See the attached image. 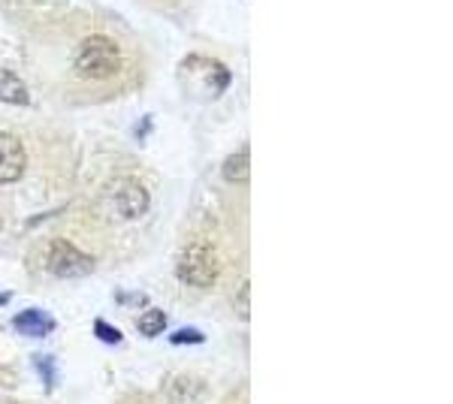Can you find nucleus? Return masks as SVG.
Instances as JSON below:
<instances>
[{
    "label": "nucleus",
    "instance_id": "nucleus-11",
    "mask_svg": "<svg viewBox=\"0 0 453 404\" xmlns=\"http://www.w3.org/2000/svg\"><path fill=\"white\" fill-rule=\"evenodd\" d=\"M173 344H203V332H191V329H185V332H175Z\"/></svg>",
    "mask_w": 453,
    "mask_h": 404
},
{
    "label": "nucleus",
    "instance_id": "nucleus-13",
    "mask_svg": "<svg viewBox=\"0 0 453 404\" xmlns=\"http://www.w3.org/2000/svg\"><path fill=\"white\" fill-rule=\"evenodd\" d=\"M0 305H6V296H0Z\"/></svg>",
    "mask_w": 453,
    "mask_h": 404
},
{
    "label": "nucleus",
    "instance_id": "nucleus-6",
    "mask_svg": "<svg viewBox=\"0 0 453 404\" xmlns=\"http://www.w3.org/2000/svg\"><path fill=\"white\" fill-rule=\"evenodd\" d=\"M0 100L10 103V106H27L31 103V94H27L25 82H21L16 72L10 70L0 72Z\"/></svg>",
    "mask_w": 453,
    "mask_h": 404
},
{
    "label": "nucleus",
    "instance_id": "nucleus-9",
    "mask_svg": "<svg viewBox=\"0 0 453 404\" xmlns=\"http://www.w3.org/2000/svg\"><path fill=\"white\" fill-rule=\"evenodd\" d=\"M164 326H166V314L157 311V308H151V311H145L142 317H140V332L149 335V338H155V335L164 332Z\"/></svg>",
    "mask_w": 453,
    "mask_h": 404
},
{
    "label": "nucleus",
    "instance_id": "nucleus-7",
    "mask_svg": "<svg viewBox=\"0 0 453 404\" xmlns=\"http://www.w3.org/2000/svg\"><path fill=\"white\" fill-rule=\"evenodd\" d=\"M16 329L21 335H31V338H42L55 329V320L42 311H25L16 317Z\"/></svg>",
    "mask_w": 453,
    "mask_h": 404
},
{
    "label": "nucleus",
    "instance_id": "nucleus-5",
    "mask_svg": "<svg viewBox=\"0 0 453 404\" xmlns=\"http://www.w3.org/2000/svg\"><path fill=\"white\" fill-rule=\"evenodd\" d=\"M112 202H115V209H119V215L127 220L142 217L145 211H149V194H145L142 185H136V181H130V179L119 181V187H115V194H112Z\"/></svg>",
    "mask_w": 453,
    "mask_h": 404
},
{
    "label": "nucleus",
    "instance_id": "nucleus-10",
    "mask_svg": "<svg viewBox=\"0 0 453 404\" xmlns=\"http://www.w3.org/2000/svg\"><path fill=\"white\" fill-rule=\"evenodd\" d=\"M94 332H97V338H104V341H109V344H119V341H121V332H119V329L106 326L104 320H97V326H94Z\"/></svg>",
    "mask_w": 453,
    "mask_h": 404
},
{
    "label": "nucleus",
    "instance_id": "nucleus-4",
    "mask_svg": "<svg viewBox=\"0 0 453 404\" xmlns=\"http://www.w3.org/2000/svg\"><path fill=\"white\" fill-rule=\"evenodd\" d=\"M25 145H21L19 136L12 133H0V185H12V181L21 179L25 172Z\"/></svg>",
    "mask_w": 453,
    "mask_h": 404
},
{
    "label": "nucleus",
    "instance_id": "nucleus-1",
    "mask_svg": "<svg viewBox=\"0 0 453 404\" xmlns=\"http://www.w3.org/2000/svg\"><path fill=\"white\" fill-rule=\"evenodd\" d=\"M73 67L88 82H100V79H109L119 72L121 51L109 36H88V40H82V46L76 49Z\"/></svg>",
    "mask_w": 453,
    "mask_h": 404
},
{
    "label": "nucleus",
    "instance_id": "nucleus-2",
    "mask_svg": "<svg viewBox=\"0 0 453 404\" xmlns=\"http://www.w3.org/2000/svg\"><path fill=\"white\" fill-rule=\"evenodd\" d=\"M175 275H179L181 284L194 286V290H206L218 281L221 275V260H218V251L206 241H194L185 251L179 254V263H175Z\"/></svg>",
    "mask_w": 453,
    "mask_h": 404
},
{
    "label": "nucleus",
    "instance_id": "nucleus-3",
    "mask_svg": "<svg viewBox=\"0 0 453 404\" xmlns=\"http://www.w3.org/2000/svg\"><path fill=\"white\" fill-rule=\"evenodd\" d=\"M49 271L55 278H85L94 271V260L73 248L67 239H55L49 248Z\"/></svg>",
    "mask_w": 453,
    "mask_h": 404
},
{
    "label": "nucleus",
    "instance_id": "nucleus-12",
    "mask_svg": "<svg viewBox=\"0 0 453 404\" xmlns=\"http://www.w3.org/2000/svg\"><path fill=\"white\" fill-rule=\"evenodd\" d=\"M236 314H239V317H248V281L242 284V286H239V296H236Z\"/></svg>",
    "mask_w": 453,
    "mask_h": 404
},
{
    "label": "nucleus",
    "instance_id": "nucleus-8",
    "mask_svg": "<svg viewBox=\"0 0 453 404\" xmlns=\"http://www.w3.org/2000/svg\"><path fill=\"white\" fill-rule=\"evenodd\" d=\"M224 179L230 181V185L248 181V149H239L236 154H230V160L224 164Z\"/></svg>",
    "mask_w": 453,
    "mask_h": 404
}]
</instances>
